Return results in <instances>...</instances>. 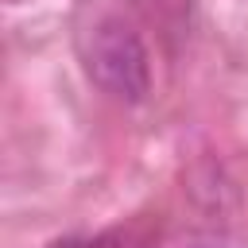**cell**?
Returning a JSON list of instances; mask_svg holds the SVG:
<instances>
[{"label": "cell", "instance_id": "3", "mask_svg": "<svg viewBox=\"0 0 248 248\" xmlns=\"http://www.w3.org/2000/svg\"><path fill=\"white\" fill-rule=\"evenodd\" d=\"M159 248H213L205 236H194V232H186V236H170V240H163Z\"/></svg>", "mask_w": 248, "mask_h": 248}, {"label": "cell", "instance_id": "2", "mask_svg": "<svg viewBox=\"0 0 248 248\" xmlns=\"http://www.w3.org/2000/svg\"><path fill=\"white\" fill-rule=\"evenodd\" d=\"M50 248H116L112 236H97V240H81V236H66V240H54Z\"/></svg>", "mask_w": 248, "mask_h": 248}, {"label": "cell", "instance_id": "1", "mask_svg": "<svg viewBox=\"0 0 248 248\" xmlns=\"http://www.w3.org/2000/svg\"><path fill=\"white\" fill-rule=\"evenodd\" d=\"M85 74L93 85L124 105H140L151 93V54L140 31L116 16H105L85 35Z\"/></svg>", "mask_w": 248, "mask_h": 248}]
</instances>
